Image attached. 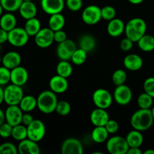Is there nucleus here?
<instances>
[{
    "label": "nucleus",
    "instance_id": "obj_35",
    "mask_svg": "<svg viewBox=\"0 0 154 154\" xmlns=\"http://www.w3.org/2000/svg\"><path fill=\"white\" fill-rule=\"evenodd\" d=\"M138 107L143 109H151L153 103V98L146 93L145 92L141 93L138 96V100H137Z\"/></svg>",
    "mask_w": 154,
    "mask_h": 154
},
{
    "label": "nucleus",
    "instance_id": "obj_51",
    "mask_svg": "<svg viewBox=\"0 0 154 154\" xmlns=\"http://www.w3.org/2000/svg\"><path fill=\"white\" fill-rule=\"evenodd\" d=\"M5 122V111H3L0 108V126L2 123H4Z\"/></svg>",
    "mask_w": 154,
    "mask_h": 154
},
{
    "label": "nucleus",
    "instance_id": "obj_10",
    "mask_svg": "<svg viewBox=\"0 0 154 154\" xmlns=\"http://www.w3.org/2000/svg\"><path fill=\"white\" fill-rule=\"evenodd\" d=\"M114 100L120 105H126L131 102L132 99V91L129 86L126 84L116 86L114 90Z\"/></svg>",
    "mask_w": 154,
    "mask_h": 154
},
{
    "label": "nucleus",
    "instance_id": "obj_55",
    "mask_svg": "<svg viewBox=\"0 0 154 154\" xmlns=\"http://www.w3.org/2000/svg\"><path fill=\"white\" fill-rule=\"evenodd\" d=\"M3 11H4V9H3L1 3H0V17H1L2 15V12H3Z\"/></svg>",
    "mask_w": 154,
    "mask_h": 154
},
{
    "label": "nucleus",
    "instance_id": "obj_46",
    "mask_svg": "<svg viewBox=\"0 0 154 154\" xmlns=\"http://www.w3.org/2000/svg\"><path fill=\"white\" fill-rule=\"evenodd\" d=\"M133 43L132 40L129 38L126 37L125 38L122 39L121 42L120 43V48L123 51H129L132 48H133Z\"/></svg>",
    "mask_w": 154,
    "mask_h": 154
},
{
    "label": "nucleus",
    "instance_id": "obj_53",
    "mask_svg": "<svg viewBox=\"0 0 154 154\" xmlns=\"http://www.w3.org/2000/svg\"><path fill=\"white\" fill-rule=\"evenodd\" d=\"M128 1L132 5H140L144 2V0H128Z\"/></svg>",
    "mask_w": 154,
    "mask_h": 154
},
{
    "label": "nucleus",
    "instance_id": "obj_21",
    "mask_svg": "<svg viewBox=\"0 0 154 154\" xmlns=\"http://www.w3.org/2000/svg\"><path fill=\"white\" fill-rule=\"evenodd\" d=\"M22 58L19 53L16 51H9L2 57V64L10 70L20 66Z\"/></svg>",
    "mask_w": 154,
    "mask_h": 154
},
{
    "label": "nucleus",
    "instance_id": "obj_11",
    "mask_svg": "<svg viewBox=\"0 0 154 154\" xmlns=\"http://www.w3.org/2000/svg\"><path fill=\"white\" fill-rule=\"evenodd\" d=\"M54 42V32L49 27L42 28L35 36V42L40 48H48L53 45Z\"/></svg>",
    "mask_w": 154,
    "mask_h": 154
},
{
    "label": "nucleus",
    "instance_id": "obj_19",
    "mask_svg": "<svg viewBox=\"0 0 154 154\" xmlns=\"http://www.w3.org/2000/svg\"><path fill=\"white\" fill-rule=\"evenodd\" d=\"M144 62L139 55L130 54L126 55L123 59V66L127 70L137 72L142 68Z\"/></svg>",
    "mask_w": 154,
    "mask_h": 154
},
{
    "label": "nucleus",
    "instance_id": "obj_7",
    "mask_svg": "<svg viewBox=\"0 0 154 154\" xmlns=\"http://www.w3.org/2000/svg\"><path fill=\"white\" fill-rule=\"evenodd\" d=\"M29 37L30 36L26 32L25 29L16 26L8 32V42L14 47L22 48L28 43Z\"/></svg>",
    "mask_w": 154,
    "mask_h": 154
},
{
    "label": "nucleus",
    "instance_id": "obj_33",
    "mask_svg": "<svg viewBox=\"0 0 154 154\" xmlns=\"http://www.w3.org/2000/svg\"><path fill=\"white\" fill-rule=\"evenodd\" d=\"M11 137L18 141H23L27 138V126L22 123L13 126Z\"/></svg>",
    "mask_w": 154,
    "mask_h": 154
},
{
    "label": "nucleus",
    "instance_id": "obj_20",
    "mask_svg": "<svg viewBox=\"0 0 154 154\" xmlns=\"http://www.w3.org/2000/svg\"><path fill=\"white\" fill-rule=\"evenodd\" d=\"M17 149L20 154H39L41 152L38 143L28 138L20 141Z\"/></svg>",
    "mask_w": 154,
    "mask_h": 154
},
{
    "label": "nucleus",
    "instance_id": "obj_27",
    "mask_svg": "<svg viewBox=\"0 0 154 154\" xmlns=\"http://www.w3.org/2000/svg\"><path fill=\"white\" fill-rule=\"evenodd\" d=\"M109 133L105 126H95L91 132V138L97 144L106 142L108 139Z\"/></svg>",
    "mask_w": 154,
    "mask_h": 154
},
{
    "label": "nucleus",
    "instance_id": "obj_39",
    "mask_svg": "<svg viewBox=\"0 0 154 154\" xmlns=\"http://www.w3.org/2000/svg\"><path fill=\"white\" fill-rule=\"evenodd\" d=\"M101 11H102V19L108 21H110L114 19V18H115L116 14H117L115 8L111 5L104 6L103 8H101Z\"/></svg>",
    "mask_w": 154,
    "mask_h": 154
},
{
    "label": "nucleus",
    "instance_id": "obj_43",
    "mask_svg": "<svg viewBox=\"0 0 154 154\" xmlns=\"http://www.w3.org/2000/svg\"><path fill=\"white\" fill-rule=\"evenodd\" d=\"M143 87L144 92L154 99V77L147 78L144 81Z\"/></svg>",
    "mask_w": 154,
    "mask_h": 154
},
{
    "label": "nucleus",
    "instance_id": "obj_29",
    "mask_svg": "<svg viewBox=\"0 0 154 154\" xmlns=\"http://www.w3.org/2000/svg\"><path fill=\"white\" fill-rule=\"evenodd\" d=\"M23 28L25 29L26 32L28 33L30 37H35L42 27L40 20L35 17L26 20Z\"/></svg>",
    "mask_w": 154,
    "mask_h": 154
},
{
    "label": "nucleus",
    "instance_id": "obj_14",
    "mask_svg": "<svg viewBox=\"0 0 154 154\" xmlns=\"http://www.w3.org/2000/svg\"><path fill=\"white\" fill-rule=\"evenodd\" d=\"M61 153L63 154H82L84 147L78 139L69 138L65 140L61 146Z\"/></svg>",
    "mask_w": 154,
    "mask_h": 154
},
{
    "label": "nucleus",
    "instance_id": "obj_13",
    "mask_svg": "<svg viewBox=\"0 0 154 154\" xmlns=\"http://www.w3.org/2000/svg\"><path fill=\"white\" fill-rule=\"evenodd\" d=\"M23 113L19 105H8L5 111V121L12 126L20 124Z\"/></svg>",
    "mask_w": 154,
    "mask_h": 154
},
{
    "label": "nucleus",
    "instance_id": "obj_32",
    "mask_svg": "<svg viewBox=\"0 0 154 154\" xmlns=\"http://www.w3.org/2000/svg\"><path fill=\"white\" fill-rule=\"evenodd\" d=\"M57 75L64 78H69L73 72V67L68 60H60L57 66Z\"/></svg>",
    "mask_w": 154,
    "mask_h": 154
},
{
    "label": "nucleus",
    "instance_id": "obj_25",
    "mask_svg": "<svg viewBox=\"0 0 154 154\" xmlns=\"http://www.w3.org/2000/svg\"><path fill=\"white\" fill-rule=\"evenodd\" d=\"M126 141L129 147H140L144 142V137L141 131L133 129L126 136Z\"/></svg>",
    "mask_w": 154,
    "mask_h": 154
},
{
    "label": "nucleus",
    "instance_id": "obj_37",
    "mask_svg": "<svg viewBox=\"0 0 154 154\" xmlns=\"http://www.w3.org/2000/svg\"><path fill=\"white\" fill-rule=\"evenodd\" d=\"M127 80V74L123 69H117L112 75V81L115 86L124 84Z\"/></svg>",
    "mask_w": 154,
    "mask_h": 154
},
{
    "label": "nucleus",
    "instance_id": "obj_1",
    "mask_svg": "<svg viewBox=\"0 0 154 154\" xmlns=\"http://www.w3.org/2000/svg\"><path fill=\"white\" fill-rule=\"evenodd\" d=\"M154 120L152 115L151 109H143L140 108L135 111L131 116L130 124L133 129L144 132L150 129Z\"/></svg>",
    "mask_w": 154,
    "mask_h": 154
},
{
    "label": "nucleus",
    "instance_id": "obj_44",
    "mask_svg": "<svg viewBox=\"0 0 154 154\" xmlns=\"http://www.w3.org/2000/svg\"><path fill=\"white\" fill-rule=\"evenodd\" d=\"M12 129L13 126L5 121L0 126V137L2 138H8L11 137Z\"/></svg>",
    "mask_w": 154,
    "mask_h": 154
},
{
    "label": "nucleus",
    "instance_id": "obj_49",
    "mask_svg": "<svg viewBox=\"0 0 154 154\" xmlns=\"http://www.w3.org/2000/svg\"><path fill=\"white\" fill-rule=\"evenodd\" d=\"M8 38V32L0 28V44L2 45L7 42Z\"/></svg>",
    "mask_w": 154,
    "mask_h": 154
},
{
    "label": "nucleus",
    "instance_id": "obj_24",
    "mask_svg": "<svg viewBox=\"0 0 154 154\" xmlns=\"http://www.w3.org/2000/svg\"><path fill=\"white\" fill-rule=\"evenodd\" d=\"M16 26L17 18L13 14V13L7 12L0 17V28L9 32L14 29Z\"/></svg>",
    "mask_w": 154,
    "mask_h": 154
},
{
    "label": "nucleus",
    "instance_id": "obj_22",
    "mask_svg": "<svg viewBox=\"0 0 154 154\" xmlns=\"http://www.w3.org/2000/svg\"><path fill=\"white\" fill-rule=\"evenodd\" d=\"M125 27H126V25L124 22L121 19L115 17L111 20L108 21V26H107V32L110 36L117 38L124 32Z\"/></svg>",
    "mask_w": 154,
    "mask_h": 154
},
{
    "label": "nucleus",
    "instance_id": "obj_18",
    "mask_svg": "<svg viewBox=\"0 0 154 154\" xmlns=\"http://www.w3.org/2000/svg\"><path fill=\"white\" fill-rule=\"evenodd\" d=\"M109 119V114L103 108H95L90 115V122L94 126H105Z\"/></svg>",
    "mask_w": 154,
    "mask_h": 154
},
{
    "label": "nucleus",
    "instance_id": "obj_15",
    "mask_svg": "<svg viewBox=\"0 0 154 154\" xmlns=\"http://www.w3.org/2000/svg\"><path fill=\"white\" fill-rule=\"evenodd\" d=\"M66 5L65 0H41V6L44 12L49 15L62 13Z\"/></svg>",
    "mask_w": 154,
    "mask_h": 154
},
{
    "label": "nucleus",
    "instance_id": "obj_2",
    "mask_svg": "<svg viewBox=\"0 0 154 154\" xmlns=\"http://www.w3.org/2000/svg\"><path fill=\"white\" fill-rule=\"evenodd\" d=\"M147 23L142 18L135 17L127 22L125 27L126 36L132 42H138V40L146 34Z\"/></svg>",
    "mask_w": 154,
    "mask_h": 154
},
{
    "label": "nucleus",
    "instance_id": "obj_38",
    "mask_svg": "<svg viewBox=\"0 0 154 154\" xmlns=\"http://www.w3.org/2000/svg\"><path fill=\"white\" fill-rule=\"evenodd\" d=\"M72 111V106L70 103L66 100L59 101L56 108V112L61 116H67Z\"/></svg>",
    "mask_w": 154,
    "mask_h": 154
},
{
    "label": "nucleus",
    "instance_id": "obj_34",
    "mask_svg": "<svg viewBox=\"0 0 154 154\" xmlns=\"http://www.w3.org/2000/svg\"><path fill=\"white\" fill-rule=\"evenodd\" d=\"M87 58V52L82 48H77L71 57V60L73 64L76 66H81L86 62Z\"/></svg>",
    "mask_w": 154,
    "mask_h": 154
},
{
    "label": "nucleus",
    "instance_id": "obj_41",
    "mask_svg": "<svg viewBox=\"0 0 154 154\" xmlns=\"http://www.w3.org/2000/svg\"><path fill=\"white\" fill-rule=\"evenodd\" d=\"M18 153L17 147L13 143L5 142L0 144V154H17Z\"/></svg>",
    "mask_w": 154,
    "mask_h": 154
},
{
    "label": "nucleus",
    "instance_id": "obj_6",
    "mask_svg": "<svg viewBox=\"0 0 154 154\" xmlns=\"http://www.w3.org/2000/svg\"><path fill=\"white\" fill-rule=\"evenodd\" d=\"M92 99L96 108L107 110L112 105L114 97L106 89L99 88L93 92Z\"/></svg>",
    "mask_w": 154,
    "mask_h": 154
},
{
    "label": "nucleus",
    "instance_id": "obj_54",
    "mask_svg": "<svg viewBox=\"0 0 154 154\" xmlns=\"http://www.w3.org/2000/svg\"><path fill=\"white\" fill-rule=\"evenodd\" d=\"M144 154H154V150L153 149H148L144 152Z\"/></svg>",
    "mask_w": 154,
    "mask_h": 154
},
{
    "label": "nucleus",
    "instance_id": "obj_26",
    "mask_svg": "<svg viewBox=\"0 0 154 154\" xmlns=\"http://www.w3.org/2000/svg\"><path fill=\"white\" fill-rule=\"evenodd\" d=\"M65 25H66V18L62 14V13L50 15L49 20H48V27L54 32L63 29Z\"/></svg>",
    "mask_w": 154,
    "mask_h": 154
},
{
    "label": "nucleus",
    "instance_id": "obj_17",
    "mask_svg": "<svg viewBox=\"0 0 154 154\" xmlns=\"http://www.w3.org/2000/svg\"><path fill=\"white\" fill-rule=\"evenodd\" d=\"M50 90L56 94H61L67 91L69 88V82L66 78L56 75L51 78L49 81Z\"/></svg>",
    "mask_w": 154,
    "mask_h": 154
},
{
    "label": "nucleus",
    "instance_id": "obj_28",
    "mask_svg": "<svg viewBox=\"0 0 154 154\" xmlns=\"http://www.w3.org/2000/svg\"><path fill=\"white\" fill-rule=\"evenodd\" d=\"M96 47V39L90 34H84L80 38L79 48H82L87 53L92 52Z\"/></svg>",
    "mask_w": 154,
    "mask_h": 154
},
{
    "label": "nucleus",
    "instance_id": "obj_23",
    "mask_svg": "<svg viewBox=\"0 0 154 154\" xmlns=\"http://www.w3.org/2000/svg\"><path fill=\"white\" fill-rule=\"evenodd\" d=\"M18 11L21 17L26 20L35 17L38 10L35 4L32 1H23Z\"/></svg>",
    "mask_w": 154,
    "mask_h": 154
},
{
    "label": "nucleus",
    "instance_id": "obj_48",
    "mask_svg": "<svg viewBox=\"0 0 154 154\" xmlns=\"http://www.w3.org/2000/svg\"><path fill=\"white\" fill-rule=\"evenodd\" d=\"M35 119L33 118L32 115L29 114V112H24L23 114L22 117V124L25 125L26 126H29L32 122Z\"/></svg>",
    "mask_w": 154,
    "mask_h": 154
},
{
    "label": "nucleus",
    "instance_id": "obj_45",
    "mask_svg": "<svg viewBox=\"0 0 154 154\" xmlns=\"http://www.w3.org/2000/svg\"><path fill=\"white\" fill-rule=\"evenodd\" d=\"M105 127L106 128L109 134H115L116 132H118L119 129H120V125L116 120L109 119V120L105 124Z\"/></svg>",
    "mask_w": 154,
    "mask_h": 154
},
{
    "label": "nucleus",
    "instance_id": "obj_5",
    "mask_svg": "<svg viewBox=\"0 0 154 154\" xmlns=\"http://www.w3.org/2000/svg\"><path fill=\"white\" fill-rule=\"evenodd\" d=\"M129 148L126 138L123 136H113L106 141V149L111 154H126Z\"/></svg>",
    "mask_w": 154,
    "mask_h": 154
},
{
    "label": "nucleus",
    "instance_id": "obj_16",
    "mask_svg": "<svg viewBox=\"0 0 154 154\" xmlns=\"http://www.w3.org/2000/svg\"><path fill=\"white\" fill-rule=\"evenodd\" d=\"M29 80V72L23 66H19L11 70V83L18 86L25 85Z\"/></svg>",
    "mask_w": 154,
    "mask_h": 154
},
{
    "label": "nucleus",
    "instance_id": "obj_3",
    "mask_svg": "<svg viewBox=\"0 0 154 154\" xmlns=\"http://www.w3.org/2000/svg\"><path fill=\"white\" fill-rule=\"evenodd\" d=\"M57 94L52 90H45L37 97V108L45 114H52L56 111L58 103Z\"/></svg>",
    "mask_w": 154,
    "mask_h": 154
},
{
    "label": "nucleus",
    "instance_id": "obj_57",
    "mask_svg": "<svg viewBox=\"0 0 154 154\" xmlns=\"http://www.w3.org/2000/svg\"><path fill=\"white\" fill-rule=\"evenodd\" d=\"M2 56L0 55V64L2 63Z\"/></svg>",
    "mask_w": 154,
    "mask_h": 154
},
{
    "label": "nucleus",
    "instance_id": "obj_50",
    "mask_svg": "<svg viewBox=\"0 0 154 154\" xmlns=\"http://www.w3.org/2000/svg\"><path fill=\"white\" fill-rule=\"evenodd\" d=\"M126 154H142L140 147H129Z\"/></svg>",
    "mask_w": 154,
    "mask_h": 154
},
{
    "label": "nucleus",
    "instance_id": "obj_31",
    "mask_svg": "<svg viewBox=\"0 0 154 154\" xmlns=\"http://www.w3.org/2000/svg\"><path fill=\"white\" fill-rule=\"evenodd\" d=\"M137 43L138 48L144 52H150L154 50V37L151 35H144Z\"/></svg>",
    "mask_w": 154,
    "mask_h": 154
},
{
    "label": "nucleus",
    "instance_id": "obj_59",
    "mask_svg": "<svg viewBox=\"0 0 154 154\" xmlns=\"http://www.w3.org/2000/svg\"><path fill=\"white\" fill-rule=\"evenodd\" d=\"M0 50H1V44H0Z\"/></svg>",
    "mask_w": 154,
    "mask_h": 154
},
{
    "label": "nucleus",
    "instance_id": "obj_47",
    "mask_svg": "<svg viewBox=\"0 0 154 154\" xmlns=\"http://www.w3.org/2000/svg\"><path fill=\"white\" fill-rule=\"evenodd\" d=\"M67 39V35L63 29L58 30L54 32V42H57L58 44L64 42Z\"/></svg>",
    "mask_w": 154,
    "mask_h": 154
},
{
    "label": "nucleus",
    "instance_id": "obj_52",
    "mask_svg": "<svg viewBox=\"0 0 154 154\" xmlns=\"http://www.w3.org/2000/svg\"><path fill=\"white\" fill-rule=\"evenodd\" d=\"M4 102V89L0 86V105Z\"/></svg>",
    "mask_w": 154,
    "mask_h": 154
},
{
    "label": "nucleus",
    "instance_id": "obj_36",
    "mask_svg": "<svg viewBox=\"0 0 154 154\" xmlns=\"http://www.w3.org/2000/svg\"><path fill=\"white\" fill-rule=\"evenodd\" d=\"M23 2V0H0L3 9L5 11L11 13L19 10Z\"/></svg>",
    "mask_w": 154,
    "mask_h": 154
},
{
    "label": "nucleus",
    "instance_id": "obj_42",
    "mask_svg": "<svg viewBox=\"0 0 154 154\" xmlns=\"http://www.w3.org/2000/svg\"><path fill=\"white\" fill-rule=\"evenodd\" d=\"M66 5L69 11L77 12L83 7V0H66Z\"/></svg>",
    "mask_w": 154,
    "mask_h": 154
},
{
    "label": "nucleus",
    "instance_id": "obj_9",
    "mask_svg": "<svg viewBox=\"0 0 154 154\" xmlns=\"http://www.w3.org/2000/svg\"><path fill=\"white\" fill-rule=\"evenodd\" d=\"M46 134V127L42 120H33L29 126H27V138L32 141L38 142L42 141Z\"/></svg>",
    "mask_w": 154,
    "mask_h": 154
},
{
    "label": "nucleus",
    "instance_id": "obj_30",
    "mask_svg": "<svg viewBox=\"0 0 154 154\" xmlns=\"http://www.w3.org/2000/svg\"><path fill=\"white\" fill-rule=\"evenodd\" d=\"M19 106L23 112H31L37 108V98L32 95L24 96Z\"/></svg>",
    "mask_w": 154,
    "mask_h": 154
},
{
    "label": "nucleus",
    "instance_id": "obj_40",
    "mask_svg": "<svg viewBox=\"0 0 154 154\" xmlns=\"http://www.w3.org/2000/svg\"><path fill=\"white\" fill-rule=\"evenodd\" d=\"M11 82V70L4 66H0V86H5Z\"/></svg>",
    "mask_w": 154,
    "mask_h": 154
},
{
    "label": "nucleus",
    "instance_id": "obj_58",
    "mask_svg": "<svg viewBox=\"0 0 154 154\" xmlns=\"http://www.w3.org/2000/svg\"><path fill=\"white\" fill-rule=\"evenodd\" d=\"M23 1H33V0H23Z\"/></svg>",
    "mask_w": 154,
    "mask_h": 154
},
{
    "label": "nucleus",
    "instance_id": "obj_56",
    "mask_svg": "<svg viewBox=\"0 0 154 154\" xmlns=\"http://www.w3.org/2000/svg\"><path fill=\"white\" fill-rule=\"evenodd\" d=\"M151 112H152V115H153V120H154V107L151 108Z\"/></svg>",
    "mask_w": 154,
    "mask_h": 154
},
{
    "label": "nucleus",
    "instance_id": "obj_12",
    "mask_svg": "<svg viewBox=\"0 0 154 154\" xmlns=\"http://www.w3.org/2000/svg\"><path fill=\"white\" fill-rule=\"evenodd\" d=\"M75 42L72 39L67 38L58 45L57 48V55L60 60H70L72 55L77 49Z\"/></svg>",
    "mask_w": 154,
    "mask_h": 154
},
{
    "label": "nucleus",
    "instance_id": "obj_4",
    "mask_svg": "<svg viewBox=\"0 0 154 154\" xmlns=\"http://www.w3.org/2000/svg\"><path fill=\"white\" fill-rule=\"evenodd\" d=\"M23 96V90L20 86L11 84L4 88V102L8 105H19Z\"/></svg>",
    "mask_w": 154,
    "mask_h": 154
},
{
    "label": "nucleus",
    "instance_id": "obj_8",
    "mask_svg": "<svg viewBox=\"0 0 154 154\" xmlns=\"http://www.w3.org/2000/svg\"><path fill=\"white\" fill-rule=\"evenodd\" d=\"M81 18L83 22L87 25H96L102 19L101 8L96 5L87 6L83 10Z\"/></svg>",
    "mask_w": 154,
    "mask_h": 154
}]
</instances>
